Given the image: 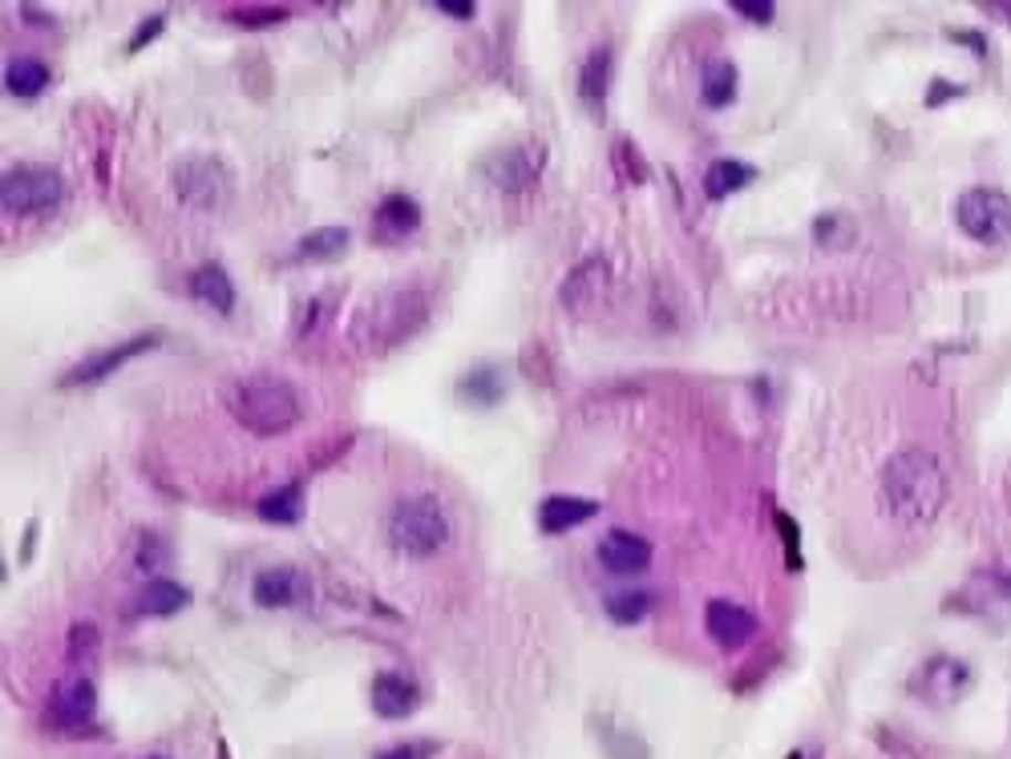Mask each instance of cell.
<instances>
[{
  "label": "cell",
  "mask_w": 1011,
  "mask_h": 759,
  "mask_svg": "<svg viewBox=\"0 0 1011 759\" xmlns=\"http://www.w3.org/2000/svg\"><path fill=\"white\" fill-rule=\"evenodd\" d=\"M883 505L898 526L923 529L939 517L947 502V473L942 461L927 449H903L883 468Z\"/></svg>",
  "instance_id": "1"
},
{
  "label": "cell",
  "mask_w": 1011,
  "mask_h": 759,
  "mask_svg": "<svg viewBox=\"0 0 1011 759\" xmlns=\"http://www.w3.org/2000/svg\"><path fill=\"white\" fill-rule=\"evenodd\" d=\"M223 404L256 436H275L295 429L300 421V392L275 372H251L239 376L223 388Z\"/></svg>",
  "instance_id": "2"
},
{
  "label": "cell",
  "mask_w": 1011,
  "mask_h": 759,
  "mask_svg": "<svg viewBox=\"0 0 1011 759\" xmlns=\"http://www.w3.org/2000/svg\"><path fill=\"white\" fill-rule=\"evenodd\" d=\"M388 541L405 558H429L449 541V514L434 493L400 497L388 514Z\"/></svg>",
  "instance_id": "3"
},
{
  "label": "cell",
  "mask_w": 1011,
  "mask_h": 759,
  "mask_svg": "<svg viewBox=\"0 0 1011 759\" xmlns=\"http://www.w3.org/2000/svg\"><path fill=\"white\" fill-rule=\"evenodd\" d=\"M170 182H175V194L187 207H195V211H219L227 199H231V170H227L219 158H211V154H190V158H183V162L175 166V175H170Z\"/></svg>",
  "instance_id": "4"
},
{
  "label": "cell",
  "mask_w": 1011,
  "mask_h": 759,
  "mask_svg": "<svg viewBox=\"0 0 1011 759\" xmlns=\"http://www.w3.org/2000/svg\"><path fill=\"white\" fill-rule=\"evenodd\" d=\"M65 194V182L53 166H12L0 182V202L9 214H41L53 211Z\"/></svg>",
  "instance_id": "5"
},
{
  "label": "cell",
  "mask_w": 1011,
  "mask_h": 759,
  "mask_svg": "<svg viewBox=\"0 0 1011 759\" xmlns=\"http://www.w3.org/2000/svg\"><path fill=\"white\" fill-rule=\"evenodd\" d=\"M955 219L976 243H1008L1011 239V194L996 187H971L955 207Z\"/></svg>",
  "instance_id": "6"
},
{
  "label": "cell",
  "mask_w": 1011,
  "mask_h": 759,
  "mask_svg": "<svg viewBox=\"0 0 1011 759\" xmlns=\"http://www.w3.org/2000/svg\"><path fill=\"white\" fill-rule=\"evenodd\" d=\"M163 344V336L158 331H138V336L122 339V344H114V348L106 351H94V356H85L82 363H73L70 372L61 376V388H90V384H102L110 372H118L122 363L138 360L142 351H150Z\"/></svg>",
  "instance_id": "7"
},
{
  "label": "cell",
  "mask_w": 1011,
  "mask_h": 759,
  "mask_svg": "<svg viewBox=\"0 0 1011 759\" xmlns=\"http://www.w3.org/2000/svg\"><path fill=\"white\" fill-rule=\"evenodd\" d=\"M368 336L377 348H388L397 339L413 336V327L425 324V295L421 292H393L385 299H377V307H368Z\"/></svg>",
  "instance_id": "8"
},
{
  "label": "cell",
  "mask_w": 1011,
  "mask_h": 759,
  "mask_svg": "<svg viewBox=\"0 0 1011 759\" xmlns=\"http://www.w3.org/2000/svg\"><path fill=\"white\" fill-rule=\"evenodd\" d=\"M542 170V146L534 141H518V146H506V150L490 154L482 166V175L490 178V187L502 190V194H522L527 187L539 182Z\"/></svg>",
  "instance_id": "9"
},
{
  "label": "cell",
  "mask_w": 1011,
  "mask_h": 759,
  "mask_svg": "<svg viewBox=\"0 0 1011 759\" xmlns=\"http://www.w3.org/2000/svg\"><path fill=\"white\" fill-rule=\"evenodd\" d=\"M971 687V671L967 663L951 658V654H935L923 663V671L915 675V695H923L935 707H947V703L963 699V691Z\"/></svg>",
  "instance_id": "10"
},
{
  "label": "cell",
  "mask_w": 1011,
  "mask_h": 759,
  "mask_svg": "<svg viewBox=\"0 0 1011 759\" xmlns=\"http://www.w3.org/2000/svg\"><path fill=\"white\" fill-rule=\"evenodd\" d=\"M705 631L720 651L732 654V651H741V646L757 634V619L744 607L729 602V598H712L705 610Z\"/></svg>",
  "instance_id": "11"
},
{
  "label": "cell",
  "mask_w": 1011,
  "mask_h": 759,
  "mask_svg": "<svg viewBox=\"0 0 1011 759\" xmlns=\"http://www.w3.org/2000/svg\"><path fill=\"white\" fill-rule=\"evenodd\" d=\"M94 711H97V691L90 678H70V683L53 687V695H49V719L58 727L77 731V727H85L94 719Z\"/></svg>",
  "instance_id": "12"
},
{
  "label": "cell",
  "mask_w": 1011,
  "mask_h": 759,
  "mask_svg": "<svg viewBox=\"0 0 1011 759\" xmlns=\"http://www.w3.org/2000/svg\"><path fill=\"white\" fill-rule=\"evenodd\" d=\"M304 594H308V578L295 570V566H268V570H259L256 582H251V598H256V607H263V610L295 607Z\"/></svg>",
  "instance_id": "13"
},
{
  "label": "cell",
  "mask_w": 1011,
  "mask_h": 759,
  "mask_svg": "<svg viewBox=\"0 0 1011 759\" xmlns=\"http://www.w3.org/2000/svg\"><path fill=\"white\" fill-rule=\"evenodd\" d=\"M607 283H612V267H607V259L591 255V259H583L571 275H566L563 287H559V295H563L566 307L583 312V307H591L595 299L607 295Z\"/></svg>",
  "instance_id": "14"
},
{
  "label": "cell",
  "mask_w": 1011,
  "mask_h": 759,
  "mask_svg": "<svg viewBox=\"0 0 1011 759\" xmlns=\"http://www.w3.org/2000/svg\"><path fill=\"white\" fill-rule=\"evenodd\" d=\"M600 561L612 573H639L652 566V541L632 534V529H612L600 541Z\"/></svg>",
  "instance_id": "15"
},
{
  "label": "cell",
  "mask_w": 1011,
  "mask_h": 759,
  "mask_svg": "<svg viewBox=\"0 0 1011 759\" xmlns=\"http://www.w3.org/2000/svg\"><path fill=\"white\" fill-rule=\"evenodd\" d=\"M417 703H421V691L413 678L397 675V671H381L373 678V711L381 719H405V715L417 711Z\"/></svg>",
  "instance_id": "16"
},
{
  "label": "cell",
  "mask_w": 1011,
  "mask_h": 759,
  "mask_svg": "<svg viewBox=\"0 0 1011 759\" xmlns=\"http://www.w3.org/2000/svg\"><path fill=\"white\" fill-rule=\"evenodd\" d=\"M595 514H600V502L571 497V493H551V497L539 505V526H542V534H566V529L591 521Z\"/></svg>",
  "instance_id": "17"
},
{
  "label": "cell",
  "mask_w": 1011,
  "mask_h": 759,
  "mask_svg": "<svg viewBox=\"0 0 1011 759\" xmlns=\"http://www.w3.org/2000/svg\"><path fill=\"white\" fill-rule=\"evenodd\" d=\"M373 226H377L381 239H405V234H413L417 226H421V207L409 199V194H388L385 202L377 207V214H373Z\"/></svg>",
  "instance_id": "18"
},
{
  "label": "cell",
  "mask_w": 1011,
  "mask_h": 759,
  "mask_svg": "<svg viewBox=\"0 0 1011 759\" xmlns=\"http://www.w3.org/2000/svg\"><path fill=\"white\" fill-rule=\"evenodd\" d=\"M190 295L199 299V304L215 307V312H231L236 307V283H231V275H227L219 263H207V267H199L195 275H190Z\"/></svg>",
  "instance_id": "19"
},
{
  "label": "cell",
  "mask_w": 1011,
  "mask_h": 759,
  "mask_svg": "<svg viewBox=\"0 0 1011 759\" xmlns=\"http://www.w3.org/2000/svg\"><path fill=\"white\" fill-rule=\"evenodd\" d=\"M757 178V166L753 162H741V158H720L705 170V194L712 202L729 199L737 190H744L749 182Z\"/></svg>",
  "instance_id": "20"
},
{
  "label": "cell",
  "mask_w": 1011,
  "mask_h": 759,
  "mask_svg": "<svg viewBox=\"0 0 1011 759\" xmlns=\"http://www.w3.org/2000/svg\"><path fill=\"white\" fill-rule=\"evenodd\" d=\"M607 82H612V49H595L583 61V73H579V97H583V106L600 114L603 102H607Z\"/></svg>",
  "instance_id": "21"
},
{
  "label": "cell",
  "mask_w": 1011,
  "mask_h": 759,
  "mask_svg": "<svg viewBox=\"0 0 1011 759\" xmlns=\"http://www.w3.org/2000/svg\"><path fill=\"white\" fill-rule=\"evenodd\" d=\"M502 392H506V380L494 363H478V368H470V372L458 380V397L466 400V404H482V409H490V404L502 400Z\"/></svg>",
  "instance_id": "22"
},
{
  "label": "cell",
  "mask_w": 1011,
  "mask_h": 759,
  "mask_svg": "<svg viewBox=\"0 0 1011 759\" xmlns=\"http://www.w3.org/2000/svg\"><path fill=\"white\" fill-rule=\"evenodd\" d=\"M187 602H190L187 586L158 578V582H150L138 594V614H146V619H170V614H178Z\"/></svg>",
  "instance_id": "23"
},
{
  "label": "cell",
  "mask_w": 1011,
  "mask_h": 759,
  "mask_svg": "<svg viewBox=\"0 0 1011 759\" xmlns=\"http://www.w3.org/2000/svg\"><path fill=\"white\" fill-rule=\"evenodd\" d=\"M300 505H304V493H300V485H280V489H271L259 497L256 514L263 517V521H271V526H295L300 521Z\"/></svg>",
  "instance_id": "24"
},
{
  "label": "cell",
  "mask_w": 1011,
  "mask_h": 759,
  "mask_svg": "<svg viewBox=\"0 0 1011 759\" xmlns=\"http://www.w3.org/2000/svg\"><path fill=\"white\" fill-rule=\"evenodd\" d=\"M603 607H607L612 622H619V626H635V622H644L647 614H652L656 594H652V590H612V594L603 598Z\"/></svg>",
  "instance_id": "25"
},
{
  "label": "cell",
  "mask_w": 1011,
  "mask_h": 759,
  "mask_svg": "<svg viewBox=\"0 0 1011 759\" xmlns=\"http://www.w3.org/2000/svg\"><path fill=\"white\" fill-rule=\"evenodd\" d=\"M700 97L708 109H725L737 97V65L732 61H712L700 77Z\"/></svg>",
  "instance_id": "26"
},
{
  "label": "cell",
  "mask_w": 1011,
  "mask_h": 759,
  "mask_svg": "<svg viewBox=\"0 0 1011 759\" xmlns=\"http://www.w3.org/2000/svg\"><path fill=\"white\" fill-rule=\"evenodd\" d=\"M4 85H9L12 97H37L49 85V70L33 57H17L4 70Z\"/></svg>",
  "instance_id": "27"
},
{
  "label": "cell",
  "mask_w": 1011,
  "mask_h": 759,
  "mask_svg": "<svg viewBox=\"0 0 1011 759\" xmlns=\"http://www.w3.org/2000/svg\"><path fill=\"white\" fill-rule=\"evenodd\" d=\"M344 251H348V231H344V226H320V231L304 234L300 246H295V255L300 259H320V263L344 255Z\"/></svg>",
  "instance_id": "28"
},
{
  "label": "cell",
  "mask_w": 1011,
  "mask_h": 759,
  "mask_svg": "<svg viewBox=\"0 0 1011 759\" xmlns=\"http://www.w3.org/2000/svg\"><path fill=\"white\" fill-rule=\"evenodd\" d=\"M854 234H858V226L846 214H822V219L813 222V239L822 246H850Z\"/></svg>",
  "instance_id": "29"
},
{
  "label": "cell",
  "mask_w": 1011,
  "mask_h": 759,
  "mask_svg": "<svg viewBox=\"0 0 1011 759\" xmlns=\"http://www.w3.org/2000/svg\"><path fill=\"white\" fill-rule=\"evenodd\" d=\"M166 561V541L154 534V529H146L138 538V554H134V566L138 570H154V566H163Z\"/></svg>",
  "instance_id": "30"
},
{
  "label": "cell",
  "mask_w": 1011,
  "mask_h": 759,
  "mask_svg": "<svg viewBox=\"0 0 1011 759\" xmlns=\"http://www.w3.org/2000/svg\"><path fill=\"white\" fill-rule=\"evenodd\" d=\"M607 756L612 759H647L644 739L632 731H607Z\"/></svg>",
  "instance_id": "31"
},
{
  "label": "cell",
  "mask_w": 1011,
  "mask_h": 759,
  "mask_svg": "<svg viewBox=\"0 0 1011 759\" xmlns=\"http://www.w3.org/2000/svg\"><path fill=\"white\" fill-rule=\"evenodd\" d=\"M97 651V631L94 622H77L70 631V658L77 663V658H90V654Z\"/></svg>",
  "instance_id": "32"
},
{
  "label": "cell",
  "mask_w": 1011,
  "mask_h": 759,
  "mask_svg": "<svg viewBox=\"0 0 1011 759\" xmlns=\"http://www.w3.org/2000/svg\"><path fill=\"white\" fill-rule=\"evenodd\" d=\"M777 526H781V538H785V561L798 570L801 566V538H798V521L789 514H777Z\"/></svg>",
  "instance_id": "33"
},
{
  "label": "cell",
  "mask_w": 1011,
  "mask_h": 759,
  "mask_svg": "<svg viewBox=\"0 0 1011 759\" xmlns=\"http://www.w3.org/2000/svg\"><path fill=\"white\" fill-rule=\"evenodd\" d=\"M729 9H737L741 17H749V21H761V24H769L773 21V0H732Z\"/></svg>",
  "instance_id": "34"
},
{
  "label": "cell",
  "mask_w": 1011,
  "mask_h": 759,
  "mask_svg": "<svg viewBox=\"0 0 1011 759\" xmlns=\"http://www.w3.org/2000/svg\"><path fill=\"white\" fill-rule=\"evenodd\" d=\"M615 158H619V162H624V166H627L624 175H627V178H632V182H644V178H647L644 162H639V154H635V146H632V141H627V138H624V141H619V146H615Z\"/></svg>",
  "instance_id": "35"
},
{
  "label": "cell",
  "mask_w": 1011,
  "mask_h": 759,
  "mask_svg": "<svg viewBox=\"0 0 1011 759\" xmlns=\"http://www.w3.org/2000/svg\"><path fill=\"white\" fill-rule=\"evenodd\" d=\"M163 29H166V17L158 12V17H150L146 24H138V33L129 36V45H126V49H129V53H138V49H142V45H150L154 36L163 33Z\"/></svg>",
  "instance_id": "36"
},
{
  "label": "cell",
  "mask_w": 1011,
  "mask_h": 759,
  "mask_svg": "<svg viewBox=\"0 0 1011 759\" xmlns=\"http://www.w3.org/2000/svg\"><path fill=\"white\" fill-rule=\"evenodd\" d=\"M437 9L446 12V17H454V21H470L478 4L473 0H437Z\"/></svg>",
  "instance_id": "37"
},
{
  "label": "cell",
  "mask_w": 1011,
  "mask_h": 759,
  "mask_svg": "<svg viewBox=\"0 0 1011 759\" xmlns=\"http://www.w3.org/2000/svg\"><path fill=\"white\" fill-rule=\"evenodd\" d=\"M236 21L243 24H271V21H283V9H271V12H231Z\"/></svg>",
  "instance_id": "38"
},
{
  "label": "cell",
  "mask_w": 1011,
  "mask_h": 759,
  "mask_svg": "<svg viewBox=\"0 0 1011 759\" xmlns=\"http://www.w3.org/2000/svg\"><path fill=\"white\" fill-rule=\"evenodd\" d=\"M951 94L959 97L963 89H959V85H935V94H930V106H939L942 97H951Z\"/></svg>",
  "instance_id": "39"
},
{
  "label": "cell",
  "mask_w": 1011,
  "mask_h": 759,
  "mask_svg": "<svg viewBox=\"0 0 1011 759\" xmlns=\"http://www.w3.org/2000/svg\"><path fill=\"white\" fill-rule=\"evenodd\" d=\"M377 759H417V756H413V748H405V744H397V748L381 751Z\"/></svg>",
  "instance_id": "40"
},
{
  "label": "cell",
  "mask_w": 1011,
  "mask_h": 759,
  "mask_svg": "<svg viewBox=\"0 0 1011 759\" xmlns=\"http://www.w3.org/2000/svg\"><path fill=\"white\" fill-rule=\"evenodd\" d=\"M789 759H805V756H801V751H793V756H789Z\"/></svg>",
  "instance_id": "41"
},
{
  "label": "cell",
  "mask_w": 1011,
  "mask_h": 759,
  "mask_svg": "<svg viewBox=\"0 0 1011 759\" xmlns=\"http://www.w3.org/2000/svg\"><path fill=\"white\" fill-rule=\"evenodd\" d=\"M150 759H158V756H150Z\"/></svg>",
  "instance_id": "42"
}]
</instances>
